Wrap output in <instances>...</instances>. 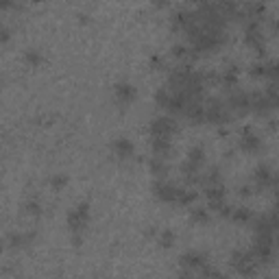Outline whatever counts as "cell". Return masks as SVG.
Listing matches in <instances>:
<instances>
[{"instance_id":"6da1fadb","label":"cell","mask_w":279,"mask_h":279,"mask_svg":"<svg viewBox=\"0 0 279 279\" xmlns=\"http://www.w3.org/2000/svg\"><path fill=\"white\" fill-rule=\"evenodd\" d=\"M257 262L253 251H233L231 255V266L236 268V273L240 275H255L257 273Z\"/></svg>"},{"instance_id":"7a4b0ae2","label":"cell","mask_w":279,"mask_h":279,"mask_svg":"<svg viewBox=\"0 0 279 279\" xmlns=\"http://www.w3.org/2000/svg\"><path fill=\"white\" fill-rule=\"evenodd\" d=\"M90 222V203L83 201L68 214V229L72 233H83Z\"/></svg>"},{"instance_id":"3957f363","label":"cell","mask_w":279,"mask_h":279,"mask_svg":"<svg viewBox=\"0 0 279 279\" xmlns=\"http://www.w3.org/2000/svg\"><path fill=\"white\" fill-rule=\"evenodd\" d=\"M179 131V126H177L175 118H170V116H157L153 118V123H151V138H172V135Z\"/></svg>"},{"instance_id":"277c9868","label":"cell","mask_w":279,"mask_h":279,"mask_svg":"<svg viewBox=\"0 0 279 279\" xmlns=\"http://www.w3.org/2000/svg\"><path fill=\"white\" fill-rule=\"evenodd\" d=\"M253 255L260 264H268V260L273 257V233H255Z\"/></svg>"},{"instance_id":"5b68a950","label":"cell","mask_w":279,"mask_h":279,"mask_svg":"<svg viewBox=\"0 0 279 279\" xmlns=\"http://www.w3.org/2000/svg\"><path fill=\"white\" fill-rule=\"evenodd\" d=\"M179 264L184 268V275H192V273H201L210 264V260H207V255H203L199 251H187L181 255Z\"/></svg>"},{"instance_id":"8992f818","label":"cell","mask_w":279,"mask_h":279,"mask_svg":"<svg viewBox=\"0 0 279 279\" xmlns=\"http://www.w3.org/2000/svg\"><path fill=\"white\" fill-rule=\"evenodd\" d=\"M229 111H227V107L220 103L218 98H212L210 103H207L205 107V120L212 124H227L229 123Z\"/></svg>"},{"instance_id":"52a82bcc","label":"cell","mask_w":279,"mask_h":279,"mask_svg":"<svg viewBox=\"0 0 279 279\" xmlns=\"http://www.w3.org/2000/svg\"><path fill=\"white\" fill-rule=\"evenodd\" d=\"M179 192H181V187H177L175 184H168V181H157L153 186V194L164 203H177Z\"/></svg>"},{"instance_id":"ba28073f","label":"cell","mask_w":279,"mask_h":279,"mask_svg":"<svg viewBox=\"0 0 279 279\" xmlns=\"http://www.w3.org/2000/svg\"><path fill=\"white\" fill-rule=\"evenodd\" d=\"M240 149L245 151V153H257V151L262 149V140L257 138L253 129H245L240 133Z\"/></svg>"},{"instance_id":"9c48e42d","label":"cell","mask_w":279,"mask_h":279,"mask_svg":"<svg viewBox=\"0 0 279 279\" xmlns=\"http://www.w3.org/2000/svg\"><path fill=\"white\" fill-rule=\"evenodd\" d=\"M135 96H138V90L131 83H126V81L116 85V100H118V105H131L135 100Z\"/></svg>"},{"instance_id":"30bf717a","label":"cell","mask_w":279,"mask_h":279,"mask_svg":"<svg viewBox=\"0 0 279 279\" xmlns=\"http://www.w3.org/2000/svg\"><path fill=\"white\" fill-rule=\"evenodd\" d=\"M227 107H231V109L242 111V114H245V111L251 109V94L233 90V92L229 94V105H227Z\"/></svg>"},{"instance_id":"8fae6325","label":"cell","mask_w":279,"mask_h":279,"mask_svg":"<svg viewBox=\"0 0 279 279\" xmlns=\"http://www.w3.org/2000/svg\"><path fill=\"white\" fill-rule=\"evenodd\" d=\"M111 149H114V155L118 157V159H129V157H133V153H135V146L129 138H116Z\"/></svg>"},{"instance_id":"7c38bea8","label":"cell","mask_w":279,"mask_h":279,"mask_svg":"<svg viewBox=\"0 0 279 279\" xmlns=\"http://www.w3.org/2000/svg\"><path fill=\"white\" fill-rule=\"evenodd\" d=\"M253 179H255V186L257 187H271L273 186V181H275V175H273V170L268 168L266 164H262V166H257L255 172H253Z\"/></svg>"},{"instance_id":"4fadbf2b","label":"cell","mask_w":279,"mask_h":279,"mask_svg":"<svg viewBox=\"0 0 279 279\" xmlns=\"http://www.w3.org/2000/svg\"><path fill=\"white\" fill-rule=\"evenodd\" d=\"M251 109L257 114H266L268 109H273V103L268 100L266 92H251Z\"/></svg>"},{"instance_id":"5bb4252c","label":"cell","mask_w":279,"mask_h":279,"mask_svg":"<svg viewBox=\"0 0 279 279\" xmlns=\"http://www.w3.org/2000/svg\"><path fill=\"white\" fill-rule=\"evenodd\" d=\"M33 240H35V233H33V231H29V233H18V231H13L11 236L7 238V242H9V247H11V248H24V247L31 245Z\"/></svg>"},{"instance_id":"9a60e30c","label":"cell","mask_w":279,"mask_h":279,"mask_svg":"<svg viewBox=\"0 0 279 279\" xmlns=\"http://www.w3.org/2000/svg\"><path fill=\"white\" fill-rule=\"evenodd\" d=\"M151 146H153V157L168 159V155H170V151H172V144H170L168 138H153Z\"/></svg>"},{"instance_id":"2e32d148","label":"cell","mask_w":279,"mask_h":279,"mask_svg":"<svg viewBox=\"0 0 279 279\" xmlns=\"http://www.w3.org/2000/svg\"><path fill=\"white\" fill-rule=\"evenodd\" d=\"M214 4L218 7V11L222 13L227 20L229 18H238V4H236V0H214Z\"/></svg>"},{"instance_id":"e0dca14e","label":"cell","mask_w":279,"mask_h":279,"mask_svg":"<svg viewBox=\"0 0 279 279\" xmlns=\"http://www.w3.org/2000/svg\"><path fill=\"white\" fill-rule=\"evenodd\" d=\"M264 79L271 81V83H275L279 81V62L277 59H273V62H264Z\"/></svg>"},{"instance_id":"ac0fdd59","label":"cell","mask_w":279,"mask_h":279,"mask_svg":"<svg viewBox=\"0 0 279 279\" xmlns=\"http://www.w3.org/2000/svg\"><path fill=\"white\" fill-rule=\"evenodd\" d=\"M177 236L172 229H161L159 233H157V245H159L161 248H170L172 245H175Z\"/></svg>"},{"instance_id":"d6986e66","label":"cell","mask_w":279,"mask_h":279,"mask_svg":"<svg viewBox=\"0 0 279 279\" xmlns=\"http://www.w3.org/2000/svg\"><path fill=\"white\" fill-rule=\"evenodd\" d=\"M151 172H153L155 177H159V179H164V177L168 175L166 159H161V157H153V159H151Z\"/></svg>"},{"instance_id":"ffe728a7","label":"cell","mask_w":279,"mask_h":279,"mask_svg":"<svg viewBox=\"0 0 279 279\" xmlns=\"http://www.w3.org/2000/svg\"><path fill=\"white\" fill-rule=\"evenodd\" d=\"M231 220L233 222H240V225H247V222L251 220V210H248V207H233Z\"/></svg>"},{"instance_id":"44dd1931","label":"cell","mask_w":279,"mask_h":279,"mask_svg":"<svg viewBox=\"0 0 279 279\" xmlns=\"http://www.w3.org/2000/svg\"><path fill=\"white\" fill-rule=\"evenodd\" d=\"M222 83H225V88L233 90L238 85V68L236 65H229V68L225 70V74H222Z\"/></svg>"},{"instance_id":"7402d4cb","label":"cell","mask_w":279,"mask_h":279,"mask_svg":"<svg viewBox=\"0 0 279 279\" xmlns=\"http://www.w3.org/2000/svg\"><path fill=\"white\" fill-rule=\"evenodd\" d=\"M190 220L196 222V225H205V222H210V212L205 207H194L190 212Z\"/></svg>"},{"instance_id":"603a6c76","label":"cell","mask_w":279,"mask_h":279,"mask_svg":"<svg viewBox=\"0 0 279 279\" xmlns=\"http://www.w3.org/2000/svg\"><path fill=\"white\" fill-rule=\"evenodd\" d=\"M24 62H27V65H31V68H37V65H42V53L35 48H29L24 53Z\"/></svg>"},{"instance_id":"cb8c5ba5","label":"cell","mask_w":279,"mask_h":279,"mask_svg":"<svg viewBox=\"0 0 279 279\" xmlns=\"http://www.w3.org/2000/svg\"><path fill=\"white\" fill-rule=\"evenodd\" d=\"M24 210H27L29 216H35V218H37L39 214H42V203H39L37 199H29L27 203H24Z\"/></svg>"},{"instance_id":"d4e9b609","label":"cell","mask_w":279,"mask_h":279,"mask_svg":"<svg viewBox=\"0 0 279 279\" xmlns=\"http://www.w3.org/2000/svg\"><path fill=\"white\" fill-rule=\"evenodd\" d=\"M196 199V192H192V190H184L181 187V192H179V199H177V205H184V207H187V205H192V201Z\"/></svg>"},{"instance_id":"484cf974","label":"cell","mask_w":279,"mask_h":279,"mask_svg":"<svg viewBox=\"0 0 279 279\" xmlns=\"http://www.w3.org/2000/svg\"><path fill=\"white\" fill-rule=\"evenodd\" d=\"M170 53H172V57H177V59H186V57H192L194 50L187 48V46H181V44H177V46H172Z\"/></svg>"},{"instance_id":"4316f807","label":"cell","mask_w":279,"mask_h":279,"mask_svg":"<svg viewBox=\"0 0 279 279\" xmlns=\"http://www.w3.org/2000/svg\"><path fill=\"white\" fill-rule=\"evenodd\" d=\"M50 186H53V190H63L65 186H68V177L65 175H55L53 179H50Z\"/></svg>"},{"instance_id":"83f0119b","label":"cell","mask_w":279,"mask_h":279,"mask_svg":"<svg viewBox=\"0 0 279 279\" xmlns=\"http://www.w3.org/2000/svg\"><path fill=\"white\" fill-rule=\"evenodd\" d=\"M164 59H161L159 57V55H153V57H151V68H153V70H161V68H164Z\"/></svg>"},{"instance_id":"f1b7e54d","label":"cell","mask_w":279,"mask_h":279,"mask_svg":"<svg viewBox=\"0 0 279 279\" xmlns=\"http://www.w3.org/2000/svg\"><path fill=\"white\" fill-rule=\"evenodd\" d=\"M9 37H11V33H9L7 27H4V29H2V42H9Z\"/></svg>"},{"instance_id":"f546056e","label":"cell","mask_w":279,"mask_h":279,"mask_svg":"<svg viewBox=\"0 0 279 279\" xmlns=\"http://www.w3.org/2000/svg\"><path fill=\"white\" fill-rule=\"evenodd\" d=\"M170 0H153V4L155 7H166V4H168Z\"/></svg>"},{"instance_id":"4dcf8cb0","label":"cell","mask_w":279,"mask_h":279,"mask_svg":"<svg viewBox=\"0 0 279 279\" xmlns=\"http://www.w3.org/2000/svg\"><path fill=\"white\" fill-rule=\"evenodd\" d=\"M240 194L242 196H251L253 192H251V187H240Z\"/></svg>"},{"instance_id":"1f68e13d","label":"cell","mask_w":279,"mask_h":279,"mask_svg":"<svg viewBox=\"0 0 279 279\" xmlns=\"http://www.w3.org/2000/svg\"><path fill=\"white\" fill-rule=\"evenodd\" d=\"M273 187H275V194H277V199H279V177H275V181H273Z\"/></svg>"},{"instance_id":"d6a6232c","label":"cell","mask_w":279,"mask_h":279,"mask_svg":"<svg viewBox=\"0 0 279 279\" xmlns=\"http://www.w3.org/2000/svg\"><path fill=\"white\" fill-rule=\"evenodd\" d=\"M273 31L279 33V20H275V22H273Z\"/></svg>"},{"instance_id":"836d02e7","label":"cell","mask_w":279,"mask_h":279,"mask_svg":"<svg viewBox=\"0 0 279 279\" xmlns=\"http://www.w3.org/2000/svg\"><path fill=\"white\" fill-rule=\"evenodd\" d=\"M277 207H279V205H277Z\"/></svg>"}]
</instances>
